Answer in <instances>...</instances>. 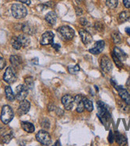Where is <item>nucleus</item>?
Segmentation results:
<instances>
[{"instance_id": "nucleus-1", "label": "nucleus", "mask_w": 130, "mask_h": 146, "mask_svg": "<svg viewBox=\"0 0 130 146\" xmlns=\"http://www.w3.org/2000/svg\"><path fill=\"white\" fill-rule=\"evenodd\" d=\"M12 15L17 19H23L27 15V10L22 3H14L11 7Z\"/></svg>"}, {"instance_id": "nucleus-2", "label": "nucleus", "mask_w": 130, "mask_h": 146, "mask_svg": "<svg viewBox=\"0 0 130 146\" xmlns=\"http://www.w3.org/2000/svg\"><path fill=\"white\" fill-rule=\"evenodd\" d=\"M14 117V112L11 107L7 105L4 106L2 109V113H1V121H3V124L7 125L12 121V119Z\"/></svg>"}, {"instance_id": "nucleus-3", "label": "nucleus", "mask_w": 130, "mask_h": 146, "mask_svg": "<svg viewBox=\"0 0 130 146\" xmlns=\"http://www.w3.org/2000/svg\"><path fill=\"white\" fill-rule=\"evenodd\" d=\"M36 139L42 145H50L52 142L50 135L46 131L44 130H40L36 134Z\"/></svg>"}, {"instance_id": "nucleus-4", "label": "nucleus", "mask_w": 130, "mask_h": 146, "mask_svg": "<svg viewBox=\"0 0 130 146\" xmlns=\"http://www.w3.org/2000/svg\"><path fill=\"white\" fill-rule=\"evenodd\" d=\"M58 31L64 39L71 40L74 37V31L68 26H63L58 29Z\"/></svg>"}, {"instance_id": "nucleus-5", "label": "nucleus", "mask_w": 130, "mask_h": 146, "mask_svg": "<svg viewBox=\"0 0 130 146\" xmlns=\"http://www.w3.org/2000/svg\"><path fill=\"white\" fill-rule=\"evenodd\" d=\"M3 80L8 84H12V83L15 82L17 80V75L13 68L11 66L7 68L3 75Z\"/></svg>"}, {"instance_id": "nucleus-6", "label": "nucleus", "mask_w": 130, "mask_h": 146, "mask_svg": "<svg viewBox=\"0 0 130 146\" xmlns=\"http://www.w3.org/2000/svg\"><path fill=\"white\" fill-rule=\"evenodd\" d=\"M28 95V87L26 85H19L16 88L15 98L19 101H23Z\"/></svg>"}, {"instance_id": "nucleus-7", "label": "nucleus", "mask_w": 130, "mask_h": 146, "mask_svg": "<svg viewBox=\"0 0 130 146\" xmlns=\"http://www.w3.org/2000/svg\"><path fill=\"white\" fill-rule=\"evenodd\" d=\"M100 66L103 71L105 73H109L113 70V64L110 59L107 56H103L101 58Z\"/></svg>"}, {"instance_id": "nucleus-8", "label": "nucleus", "mask_w": 130, "mask_h": 146, "mask_svg": "<svg viewBox=\"0 0 130 146\" xmlns=\"http://www.w3.org/2000/svg\"><path fill=\"white\" fill-rule=\"evenodd\" d=\"M54 38V35L51 31H46L44 33L41 40H40V44L42 46H47L50 44L53 43V41Z\"/></svg>"}, {"instance_id": "nucleus-9", "label": "nucleus", "mask_w": 130, "mask_h": 146, "mask_svg": "<svg viewBox=\"0 0 130 146\" xmlns=\"http://www.w3.org/2000/svg\"><path fill=\"white\" fill-rule=\"evenodd\" d=\"M31 109V103L27 100L21 101L19 104V107L18 109V114L19 116H23L27 113Z\"/></svg>"}, {"instance_id": "nucleus-10", "label": "nucleus", "mask_w": 130, "mask_h": 146, "mask_svg": "<svg viewBox=\"0 0 130 146\" xmlns=\"http://www.w3.org/2000/svg\"><path fill=\"white\" fill-rule=\"evenodd\" d=\"M62 103L66 110H71L74 106V98L70 95H65L62 98Z\"/></svg>"}, {"instance_id": "nucleus-11", "label": "nucleus", "mask_w": 130, "mask_h": 146, "mask_svg": "<svg viewBox=\"0 0 130 146\" xmlns=\"http://www.w3.org/2000/svg\"><path fill=\"white\" fill-rule=\"evenodd\" d=\"M116 89H117V90L118 91V94L119 96L121 98L124 102H125L127 104H130V94H129V92L127 91V90H125L124 87L122 86H114Z\"/></svg>"}, {"instance_id": "nucleus-12", "label": "nucleus", "mask_w": 130, "mask_h": 146, "mask_svg": "<svg viewBox=\"0 0 130 146\" xmlns=\"http://www.w3.org/2000/svg\"><path fill=\"white\" fill-rule=\"evenodd\" d=\"M105 42L104 41H98L96 43L94 44V46L93 48H91L90 50V52L92 54H94V55H98L100 53H101L102 50L105 48Z\"/></svg>"}, {"instance_id": "nucleus-13", "label": "nucleus", "mask_w": 130, "mask_h": 146, "mask_svg": "<svg viewBox=\"0 0 130 146\" xmlns=\"http://www.w3.org/2000/svg\"><path fill=\"white\" fill-rule=\"evenodd\" d=\"M79 35L81 37V39L85 45H89L93 41V37L90 34L85 30H80L79 31Z\"/></svg>"}, {"instance_id": "nucleus-14", "label": "nucleus", "mask_w": 130, "mask_h": 146, "mask_svg": "<svg viewBox=\"0 0 130 146\" xmlns=\"http://www.w3.org/2000/svg\"><path fill=\"white\" fill-rule=\"evenodd\" d=\"M83 96L82 95H77L74 98V102L77 103V112L78 113H82L85 110V106H84V102H83Z\"/></svg>"}, {"instance_id": "nucleus-15", "label": "nucleus", "mask_w": 130, "mask_h": 146, "mask_svg": "<svg viewBox=\"0 0 130 146\" xmlns=\"http://www.w3.org/2000/svg\"><path fill=\"white\" fill-rule=\"evenodd\" d=\"M17 39L19 40L20 44L22 45L23 47H27L31 43V39L27 35H20L19 36L17 37Z\"/></svg>"}, {"instance_id": "nucleus-16", "label": "nucleus", "mask_w": 130, "mask_h": 146, "mask_svg": "<svg viewBox=\"0 0 130 146\" xmlns=\"http://www.w3.org/2000/svg\"><path fill=\"white\" fill-rule=\"evenodd\" d=\"M113 54H115V56L121 60V62L123 61H125L127 58V54L125 53V52L121 50L120 48L118 47H114L113 49Z\"/></svg>"}, {"instance_id": "nucleus-17", "label": "nucleus", "mask_w": 130, "mask_h": 146, "mask_svg": "<svg viewBox=\"0 0 130 146\" xmlns=\"http://www.w3.org/2000/svg\"><path fill=\"white\" fill-rule=\"evenodd\" d=\"M45 19L50 24L54 25L56 23V22H57V16H56V14L53 11L49 12L45 16Z\"/></svg>"}, {"instance_id": "nucleus-18", "label": "nucleus", "mask_w": 130, "mask_h": 146, "mask_svg": "<svg viewBox=\"0 0 130 146\" xmlns=\"http://www.w3.org/2000/svg\"><path fill=\"white\" fill-rule=\"evenodd\" d=\"M21 126L23 129L24 131H26L27 133H33L35 129L34 125L32 123L27 122V121H23L21 123Z\"/></svg>"}, {"instance_id": "nucleus-19", "label": "nucleus", "mask_w": 130, "mask_h": 146, "mask_svg": "<svg viewBox=\"0 0 130 146\" xmlns=\"http://www.w3.org/2000/svg\"><path fill=\"white\" fill-rule=\"evenodd\" d=\"M115 140H116V142L119 145H126L128 143L126 137L119 133H117L115 135Z\"/></svg>"}, {"instance_id": "nucleus-20", "label": "nucleus", "mask_w": 130, "mask_h": 146, "mask_svg": "<svg viewBox=\"0 0 130 146\" xmlns=\"http://www.w3.org/2000/svg\"><path fill=\"white\" fill-rule=\"evenodd\" d=\"M10 61H11V63L12 64V66L14 67H19L21 66L22 64V58H20L19 56L17 55H12L10 58Z\"/></svg>"}, {"instance_id": "nucleus-21", "label": "nucleus", "mask_w": 130, "mask_h": 146, "mask_svg": "<svg viewBox=\"0 0 130 146\" xmlns=\"http://www.w3.org/2000/svg\"><path fill=\"white\" fill-rule=\"evenodd\" d=\"M5 93H6V98L10 102H14L15 99V95L13 93L11 86H6L5 88Z\"/></svg>"}, {"instance_id": "nucleus-22", "label": "nucleus", "mask_w": 130, "mask_h": 146, "mask_svg": "<svg viewBox=\"0 0 130 146\" xmlns=\"http://www.w3.org/2000/svg\"><path fill=\"white\" fill-rule=\"evenodd\" d=\"M130 19V12L129 11H123L121 12L118 16V21L122 23L126 22L127 20H129Z\"/></svg>"}, {"instance_id": "nucleus-23", "label": "nucleus", "mask_w": 130, "mask_h": 146, "mask_svg": "<svg viewBox=\"0 0 130 146\" xmlns=\"http://www.w3.org/2000/svg\"><path fill=\"white\" fill-rule=\"evenodd\" d=\"M23 31L25 33V34H27V35H33L34 33V29H33L31 25H29L28 23H25L23 26Z\"/></svg>"}, {"instance_id": "nucleus-24", "label": "nucleus", "mask_w": 130, "mask_h": 146, "mask_svg": "<svg viewBox=\"0 0 130 146\" xmlns=\"http://www.w3.org/2000/svg\"><path fill=\"white\" fill-rule=\"evenodd\" d=\"M83 102H84V106L85 109H86L89 112H92L94 110V105L90 100H89L86 98H83Z\"/></svg>"}, {"instance_id": "nucleus-25", "label": "nucleus", "mask_w": 130, "mask_h": 146, "mask_svg": "<svg viewBox=\"0 0 130 146\" xmlns=\"http://www.w3.org/2000/svg\"><path fill=\"white\" fill-rule=\"evenodd\" d=\"M118 108L121 111L122 113H127L128 111L129 110V104H127L125 102H121L120 101L118 102Z\"/></svg>"}, {"instance_id": "nucleus-26", "label": "nucleus", "mask_w": 130, "mask_h": 146, "mask_svg": "<svg viewBox=\"0 0 130 146\" xmlns=\"http://www.w3.org/2000/svg\"><path fill=\"white\" fill-rule=\"evenodd\" d=\"M105 4L110 9H114L117 7L118 4V0H105Z\"/></svg>"}, {"instance_id": "nucleus-27", "label": "nucleus", "mask_w": 130, "mask_h": 146, "mask_svg": "<svg viewBox=\"0 0 130 146\" xmlns=\"http://www.w3.org/2000/svg\"><path fill=\"white\" fill-rule=\"evenodd\" d=\"M112 38L115 44H120L121 42V37L118 32H113L112 34Z\"/></svg>"}, {"instance_id": "nucleus-28", "label": "nucleus", "mask_w": 130, "mask_h": 146, "mask_svg": "<svg viewBox=\"0 0 130 146\" xmlns=\"http://www.w3.org/2000/svg\"><path fill=\"white\" fill-rule=\"evenodd\" d=\"M12 137L13 136H12L11 133H5V134L2 136V143H3V144H7V143H9L11 141Z\"/></svg>"}, {"instance_id": "nucleus-29", "label": "nucleus", "mask_w": 130, "mask_h": 146, "mask_svg": "<svg viewBox=\"0 0 130 146\" xmlns=\"http://www.w3.org/2000/svg\"><path fill=\"white\" fill-rule=\"evenodd\" d=\"M11 45L14 49L18 50H20L21 48L23 47V46H22V45H21L19 42V40L17 39V38H13V39H12Z\"/></svg>"}, {"instance_id": "nucleus-30", "label": "nucleus", "mask_w": 130, "mask_h": 146, "mask_svg": "<svg viewBox=\"0 0 130 146\" xmlns=\"http://www.w3.org/2000/svg\"><path fill=\"white\" fill-rule=\"evenodd\" d=\"M25 83H26V86L28 87V89L29 88H31L32 89L33 86H34V80H33V78L31 77H28L27 78L25 79Z\"/></svg>"}, {"instance_id": "nucleus-31", "label": "nucleus", "mask_w": 130, "mask_h": 146, "mask_svg": "<svg viewBox=\"0 0 130 146\" xmlns=\"http://www.w3.org/2000/svg\"><path fill=\"white\" fill-rule=\"evenodd\" d=\"M79 70H80V67H79L78 65H75L74 66H69L68 67V71L70 72L71 74H75Z\"/></svg>"}, {"instance_id": "nucleus-32", "label": "nucleus", "mask_w": 130, "mask_h": 146, "mask_svg": "<svg viewBox=\"0 0 130 146\" xmlns=\"http://www.w3.org/2000/svg\"><path fill=\"white\" fill-rule=\"evenodd\" d=\"M112 57H113V62H114V63L116 64V66H117L118 68H122L123 67L122 62L119 59V58H117L115 56L114 54H112Z\"/></svg>"}, {"instance_id": "nucleus-33", "label": "nucleus", "mask_w": 130, "mask_h": 146, "mask_svg": "<svg viewBox=\"0 0 130 146\" xmlns=\"http://www.w3.org/2000/svg\"><path fill=\"white\" fill-rule=\"evenodd\" d=\"M95 28H96L97 31H98L100 32H101L104 31V26L101 24V23H99V22L95 23Z\"/></svg>"}, {"instance_id": "nucleus-34", "label": "nucleus", "mask_w": 130, "mask_h": 146, "mask_svg": "<svg viewBox=\"0 0 130 146\" xmlns=\"http://www.w3.org/2000/svg\"><path fill=\"white\" fill-rule=\"evenodd\" d=\"M6 66V61L3 58V57L0 55V70H3Z\"/></svg>"}, {"instance_id": "nucleus-35", "label": "nucleus", "mask_w": 130, "mask_h": 146, "mask_svg": "<svg viewBox=\"0 0 130 146\" xmlns=\"http://www.w3.org/2000/svg\"><path fill=\"white\" fill-rule=\"evenodd\" d=\"M114 138H115V136L113 135V132L110 131V132H109V143L112 144V143L113 142Z\"/></svg>"}, {"instance_id": "nucleus-36", "label": "nucleus", "mask_w": 130, "mask_h": 146, "mask_svg": "<svg viewBox=\"0 0 130 146\" xmlns=\"http://www.w3.org/2000/svg\"><path fill=\"white\" fill-rule=\"evenodd\" d=\"M42 126L45 129H49L50 128V122L47 121H44L42 122Z\"/></svg>"}, {"instance_id": "nucleus-37", "label": "nucleus", "mask_w": 130, "mask_h": 146, "mask_svg": "<svg viewBox=\"0 0 130 146\" xmlns=\"http://www.w3.org/2000/svg\"><path fill=\"white\" fill-rule=\"evenodd\" d=\"M123 3L126 8H130V0H123Z\"/></svg>"}, {"instance_id": "nucleus-38", "label": "nucleus", "mask_w": 130, "mask_h": 146, "mask_svg": "<svg viewBox=\"0 0 130 146\" xmlns=\"http://www.w3.org/2000/svg\"><path fill=\"white\" fill-rule=\"evenodd\" d=\"M76 14H77V15H82V9L80 7H76Z\"/></svg>"}, {"instance_id": "nucleus-39", "label": "nucleus", "mask_w": 130, "mask_h": 146, "mask_svg": "<svg viewBox=\"0 0 130 146\" xmlns=\"http://www.w3.org/2000/svg\"><path fill=\"white\" fill-rule=\"evenodd\" d=\"M80 23L82 24V26H86L87 24H88V21H87L86 19H84V18H82V19H80Z\"/></svg>"}, {"instance_id": "nucleus-40", "label": "nucleus", "mask_w": 130, "mask_h": 146, "mask_svg": "<svg viewBox=\"0 0 130 146\" xmlns=\"http://www.w3.org/2000/svg\"><path fill=\"white\" fill-rule=\"evenodd\" d=\"M52 47L54 48V50H58L60 48H61V46H60V45H58V44H53Z\"/></svg>"}, {"instance_id": "nucleus-41", "label": "nucleus", "mask_w": 130, "mask_h": 146, "mask_svg": "<svg viewBox=\"0 0 130 146\" xmlns=\"http://www.w3.org/2000/svg\"><path fill=\"white\" fill-rule=\"evenodd\" d=\"M18 1L21 2L22 3L27 4V5H30L31 4V0H18Z\"/></svg>"}, {"instance_id": "nucleus-42", "label": "nucleus", "mask_w": 130, "mask_h": 146, "mask_svg": "<svg viewBox=\"0 0 130 146\" xmlns=\"http://www.w3.org/2000/svg\"><path fill=\"white\" fill-rule=\"evenodd\" d=\"M125 32H126L127 34L130 36V27H128L125 29Z\"/></svg>"}, {"instance_id": "nucleus-43", "label": "nucleus", "mask_w": 130, "mask_h": 146, "mask_svg": "<svg viewBox=\"0 0 130 146\" xmlns=\"http://www.w3.org/2000/svg\"><path fill=\"white\" fill-rule=\"evenodd\" d=\"M127 86L130 88V78L128 79V81H127Z\"/></svg>"}, {"instance_id": "nucleus-44", "label": "nucleus", "mask_w": 130, "mask_h": 146, "mask_svg": "<svg viewBox=\"0 0 130 146\" xmlns=\"http://www.w3.org/2000/svg\"><path fill=\"white\" fill-rule=\"evenodd\" d=\"M77 1H78V3H82V2H84L85 0H77Z\"/></svg>"}]
</instances>
